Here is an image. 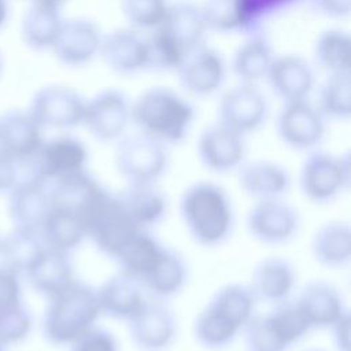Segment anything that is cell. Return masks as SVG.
<instances>
[{"mask_svg": "<svg viewBox=\"0 0 351 351\" xmlns=\"http://www.w3.org/2000/svg\"><path fill=\"white\" fill-rule=\"evenodd\" d=\"M129 335L140 351H165L176 340L177 321L159 302H145L128 321Z\"/></svg>", "mask_w": 351, "mask_h": 351, "instance_id": "obj_15", "label": "cell"}, {"mask_svg": "<svg viewBox=\"0 0 351 351\" xmlns=\"http://www.w3.org/2000/svg\"><path fill=\"white\" fill-rule=\"evenodd\" d=\"M38 1H44V3H49V4H55L58 7H60V4L66 0H38Z\"/></svg>", "mask_w": 351, "mask_h": 351, "instance_id": "obj_49", "label": "cell"}, {"mask_svg": "<svg viewBox=\"0 0 351 351\" xmlns=\"http://www.w3.org/2000/svg\"><path fill=\"white\" fill-rule=\"evenodd\" d=\"M101 308L97 288L80 280L48 298L43 319L45 339L55 346H70L96 326Z\"/></svg>", "mask_w": 351, "mask_h": 351, "instance_id": "obj_4", "label": "cell"}, {"mask_svg": "<svg viewBox=\"0 0 351 351\" xmlns=\"http://www.w3.org/2000/svg\"><path fill=\"white\" fill-rule=\"evenodd\" d=\"M247 351H287L293 346L273 310L254 314L241 330Z\"/></svg>", "mask_w": 351, "mask_h": 351, "instance_id": "obj_35", "label": "cell"}, {"mask_svg": "<svg viewBox=\"0 0 351 351\" xmlns=\"http://www.w3.org/2000/svg\"><path fill=\"white\" fill-rule=\"evenodd\" d=\"M10 192L8 213L15 228L40 232L52 208L48 182L32 174Z\"/></svg>", "mask_w": 351, "mask_h": 351, "instance_id": "obj_19", "label": "cell"}, {"mask_svg": "<svg viewBox=\"0 0 351 351\" xmlns=\"http://www.w3.org/2000/svg\"><path fill=\"white\" fill-rule=\"evenodd\" d=\"M8 16V3L7 0H0V27L5 23Z\"/></svg>", "mask_w": 351, "mask_h": 351, "instance_id": "obj_48", "label": "cell"}, {"mask_svg": "<svg viewBox=\"0 0 351 351\" xmlns=\"http://www.w3.org/2000/svg\"><path fill=\"white\" fill-rule=\"evenodd\" d=\"M62 23L58 5L34 0L22 19L23 41L34 49L52 48Z\"/></svg>", "mask_w": 351, "mask_h": 351, "instance_id": "obj_32", "label": "cell"}, {"mask_svg": "<svg viewBox=\"0 0 351 351\" xmlns=\"http://www.w3.org/2000/svg\"><path fill=\"white\" fill-rule=\"evenodd\" d=\"M88 149L85 144L73 136H58L44 141L34 158L26 163L32 174L45 182L85 171Z\"/></svg>", "mask_w": 351, "mask_h": 351, "instance_id": "obj_10", "label": "cell"}, {"mask_svg": "<svg viewBox=\"0 0 351 351\" xmlns=\"http://www.w3.org/2000/svg\"><path fill=\"white\" fill-rule=\"evenodd\" d=\"M45 248L40 232L15 228L0 240V256L3 267L15 273H26Z\"/></svg>", "mask_w": 351, "mask_h": 351, "instance_id": "obj_36", "label": "cell"}, {"mask_svg": "<svg viewBox=\"0 0 351 351\" xmlns=\"http://www.w3.org/2000/svg\"><path fill=\"white\" fill-rule=\"evenodd\" d=\"M265 80L284 103L306 100L314 86L311 66L298 55L274 56Z\"/></svg>", "mask_w": 351, "mask_h": 351, "instance_id": "obj_20", "label": "cell"}, {"mask_svg": "<svg viewBox=\"0 0 351 351\" xmlns=\"http://www.w3.org/2000/svg\"><path fill=\"white\" fill-rule=\"evenodd\" d=\"M311 254L325 267H344L351 261V228L344 221H329L311 239Z\"/></svg>", "mask_w": 351, "mask_h": 351, "instance_id": "obj_30", "label": "cell"}, {"mask_svg": "<svg viewBox=\"0 0 351 351\" xmlns=\"http://www.w3.org/2000/svg\"><path fill=\"white\" fill-rule=\"evenodd\" d=\"M97 296L103 315L126 322L147 302L143 287L121 270L97 288Z\"/></svg>", "mask_w": 351, "mask_h": 351, "instance_id": "obj_25", "label": "cell"}, {"mask_svg": "<svg viewBox=\"0 0 351 351\" xmlns=\"http://www.w3.org/2000/svg\"><path fill=\"white\" fill-rule=\"evenodd\" d=\"M329 329L332 330V337L337 351H350V332H351V318L347 310L339 319H336Z\"/></svg>", "mask_w": 351, "mask_h": 351, "instance_id": "obj_46", "label": "cell"}, {"mask_svg": "<svg viewBox=\"0 0 351 351\" xmlns=\"http://www.w3.org/2000/svg\"><path fill=\"white\" fill-rule=\"evenodd\" d=\"M295 284L296 271L293 265L281 256H267L255 265L247 287L256 302L277 304L289 299Z\"/></svg>", "mask_w": 351, "mask_h": 351, "instance_id": "obj_21", "label": "cell"}, {"mask_svg": "<svg viewBox=\"0 0 351 351\" xmlns=\"http://www.w3.org/2000/svg\"><path fill=\"white\" fill-rule=\"evenodd\" d=\"M351 38L340 29L322 32L314 45V58L329 74L350 71Z\"/></svg>", "mask_w": 351, "mask_h": 351, "instance_id": "obj_37", "label": "cell"}, {"mask_svg": "<svg viewBox=\"0 0 351 351\" xmlns=\"http://www.w3.org/2000/svg\"><path fill=\"white\" fill-rule=\"evenodd\" d=\"M0 351H3V346L1 344H0Z\"/></svg>", "mask_w": 351, "mask_h": 351, "instance_id": "obj_51", "label": "cell"}, {"mask_svg": "<svg viewBox=\"0 0 351 351\" xmlns=\"http://www.w3.org/2000/svg\"><path fill=\"white\" fill-rule=\"evenodd\" d=\"M19 165L16 159L0 149V192H8L16 185Z\"/></svg>", "mask_w": 351, "mask_h": 351, "instance_id": "obj_45", "label": "cell"}, {"mask_svg": "<svg viewBox=\"0 0 351 351\" xmlns=\"http://www.w3.org/2000/svg\"><path fill=\"white\" fill-rule=\"evenodd\" d=\"M81 219L86 237L112 259L136 232L143 230L129 219L117 195L104 186L95 195Z\"/></svg>", "mask_w": 351, "mask_h": 351, "instance_id": "obj_5", "label": "cell"}, {"mask_svg": "<svg viewBox=\"0 0 351 351\" xmlns=\"http://www.w3.org/2000/svg\"><path fill=\"white\" fill-rule=\"evenodd\" d=\"M325 130V117L307 99L284 103L277 114V136L292 149H314L324 140Z\"/></svg>", "mask_w": 351, "mask_h": 351, "instance_id": "obj_9", "label": "cell"}, {"mask_svg": "<svg viewBox=\"0 0 351 351\" xmlns=\"http://www.w3.org/2000/svg\"><path fill=\"white\" fill-rule=\"evenodd\" d=\"M166 0H121V10L130 27L149 32L158 27L167 11Z\"/></svg>", "mask_w": 351, "mask_h": 351, "instance_id": "obj_40", "label": "cell"}, {"mask_svg": "<svg viewBox=\"0 0 351 351\" xmlns=\"http://www.w3.org/2000/svg\"><path fill=\"white\" fill-rule=\"evenodd\" d=\"M315 8L332 18H344L350 15L351 0H313Z\"/></svg>", "mask_w": 351, "mask_h": 351, "instance_id": "obj_47", "label": "cell"}, {"mask_svg": "<svg viewBox=\"0 0 351 351\" xmlns=\"http://www.w3.org/2000/svg\"><path fill=\"white\" fill-rule=\"evenodd\" d=\"M99 56L114 73L132 75L147 70L145 34L133 29H117L104 34Z\"/></svg>", "mask_w": 351, "mask_h": 351, "instance_id": "obj_18", "label": "cell"}, {"mask_svg": "<svg viewBox=\"0 0 351 351\" xmlns=\"http://www.w3.org/2000/svg\"><path fill=\"white\" fill-rule=\"evenodd\" d=\"M296 303L304 313L311 329L329 328L347 311L340 291L333 284L322 280L307 282L302 288Z\"/></svg>", "mask_w": 351, "mask_h": 351, "instance_id": "obj_26", "label": "cell"}, {"mask_svg": "<svg viewBox=\"0 0 351 351\" xmlns=\"http://www.w3.org/2000/svg\"><path fill=\"white\" fill-rule=\"evenodd\" d=\"M114 160L128 184H156L169 167V152L163 143L137 130L118 140Z\"/></svg>", "mask_w": 351, "mask_h": 351, "instance_id": "obj_6", "label": "cell"}, {"mask_svg": "<svg viewBox=\"0 0 351 351\" xmlns=\"http://www.w3.org/2000/svg\"><path fill=\"white\" fill-rule=\"evenodd\" d=\"M244 29L252 27L261 18L287 7L288 4L293 3L295 0H236Z\"/></svg>", "mask_w": 351, "mask_h": 351, "instance_id": "obj_42", "label": "cell"}, {"mask_svg": "<svg viewBox=\"0 0 351 351\" xmlns=\"http://www.w3.org/2000/svg\"><path fill=\"white\" fill-rule=\"evenodd\" d=\"M237 182L245 195L256 200L281 199L291 188V176L282 165L259 159L240 165Z\"/></svg>", "mask_w": 351, "mask_h": 351, "instance_id": "obj_23", "label": "cell"}, {"mask_svg": "<svg viewBox=\"0 0 351 351\" xmlns=\"http://www.w3.org/2000/svg\"><path fill=\"white\" fill-rule=\"evenodd\" d=\"M85 103L75 89L49 85L36 92L29 112L43 129H71L82 123Z\"/></svg>", "mask_w": 351, "mask_h": 351, "instance_id": "obj_11", "label": "cell"}, {"mask_svg": "<svg viewBox=\"0 0 351 351\" xmlns=\"http://www.w3.org/2000/svg\"><path fill=\"white\" fill-rule=\"evenodd\" d=\"M25 274L32 287L47 298L60 292L75 280L70 254L48 247L43 250Z\"/></svg>", "mask_w": 351, "mask_h": 351, "instance_id": "obj_28", "label": "cell"}, {"mask_svg": "<svg viewBox=\"0 0 351 351\" xmlns=\"http://www.w3.org/2000/svg\"><path fill=\"white\" fill-rule=\"evenodd\" d=\"M0 67H1V62H0Z\"/></svg>", "mask_w": 351, "mask_h": 351, "instance_id": "obj_52", "label": "cell"}, {"mask_svg": "<svg viewBox=\"0 0 351 351\" xmlns=\"http://www.w3.org/2000/svg\"><path fill=\"white\" fill-rule=\"evenodd\" d=\"M130 110L129 97L122 90L108 88L86 100L82 125L97 141H118L130 123Z\"/></svg>", "mask_w": 351, "mask_h": 351, "instance_id": "obj_8", "label": "cell"}, {"mask_svg": "<svg viewBox=\"0 0 351 351\" xmlns=\"http://www.w3.org/2000/svg\"><path fill=\"white\" fill-rule=\"evenodd\" d=\"M115 195L129 219L138 229L148 230L167 215L169 200L155 184H129Z\"/></svg>", "mask_w": 351, "mask_h": 351, "instance_id": "obj_24", "label": "cell"}, {"mask_svg": "<svg viewBox=\"0 0 351 351\" xmlns=\"http://www.w3.org/2000/svg\"><path fill=\"white\" fill-rule=\"evenodd\" d=\"M307 351H324V350H317V348H313V350H307Z\"/></svg>", "mask_w": 351, "mask_h": 351, "instance_id": "obj_50", "label": "cell"}, {"mask_svg": "<svg viewBox=\"0 0 351 351\" xmlns=\"http://www.w3.org/2000/svg\"><path fill=\"white\" fill-rule=\"evenodd\" d=\"M318 110L325 118L348 119L351 115L350 71L333 73L322 82L318 92Z\"/></svg>", "mask_w": 351, "mask_h": 351, "instance_id": "obj_38", "label": "cell"}, {"mask_svg": "<svg viewBox=\"0 0 351 351\" xmlns=\"http://www.w3.org/2000/svg\"><path fill=\"white\" fill-rule=\"evenodd\" d=\"M256 299L247 285L221 287L193 321L195 340L207 350L232 344L255 314Z\"/></svg>", "mask_w": 351, "mask_h": 351, "instance_id": "obj_2", "label": "cell"}, {"mask_svg": "<svg viewBox=\"0 0 351 351\" xmlns=\"http://www.w3.org/2000/svg\"><path fill=\"white\" fill-rule=\"evenodd\" d=\"M199 7L207 32L230 33L244 29L236 0H204Z\"/></svg>", "mask_w": 351, "mask_h": 351, "instance_id": "obj_39", "label": "cell"}, {"mask_svg": "<svg viewBox=\"0 0 351 351\" xmlns=\"http://www.w3.org/2000/svg\"><path fill=\"white\" fill-rule=\"evenodd\" d=\"M70 351H119V347L111 332L95 326L71 343Z\"/></svg>", "mask_w": 351, "mask_h": 351, "instance_id": "obj_43", "label": "cell"}, {"mask_svg": "<svg viewBox=\"0 0 351 351\" xmlns=\"http://www.w3.org/2000/svg\"><path fill=\"white\" fill-rule=\"evenodd\" d=\"M158 27L167 33L188 55L204 44L207 32L200 7L185 0L169 3L166 15Z\"/></svg>", "mask_w": 351, "mask_h": 351, "instance_id": "obj_27", "label": "cell"}, {"mask_svg": "<svg viewBox=\"0 0 351 351\" xmlns=\"http://www.w3.org/2000/svg\"><path fill=\"white\" fill-rule=\"evenodd\" d=\"M245 226L251 237L269 244L280 245L291 241L299 230L298 211L281 199L256 200L250 208Z\"/></svg>", "mask_w": 351, "mask_h": 351, "instance_id": "obj_12", "label": "cell"}, {"mask_svg": "<svg viewBox=\"0 0 351 351\" xmlns=\"http://www.w3.org/2000/svg\"><path fill=\"white\" fill-rule=\"evenodd\" d=\"M165 247L148 230L136 232L114 258L119 270L134 278L140 285L158 265Z\"/></svg>", "mask_w": 351, "mask_h": 351, "instance_id": "obj_29", "label": "cell"}, {"mask_svg": "<svg viewBox=\"0 0 351 351\" xmlns=\"http://www.w3.org/2000/svg\"><path fill=\"white\" fill-rule=\"evenodd\" d=\"M193 119V106L182 95L166 86L149 88L132 103L130 122L138 132L165 145L184 141Z\"/></svg>", "mask_w": 351, "mask_h": 351, "instance_id": "obj_3", "label": "cell"}, {"mask_svg": "<svg viewBox=\"0 0 351 351\" xmlns=\"http://www.w3.org/2000/svg\"><path fill=\"white\" fill-rule=\"evenodd\" d=\"M101 38L100 27L93 21L73 18L63 21L51 49L62 64L81 67L99 55Z\"/></svg>", "mask_w": 351, "mask_h": 351, "instance_id": "obj_16", "label": "cell"}, {"mask_svg": "<svg viewBox=\"0 0 351 351\" xmlns=\"http://www.w3.org/2000/svg\"><path fill=\"white\" fill-rule=\"evenodd\" d=\"M40 236L45 247L70 254L86 239V230L74 213L52 207L40 229Z\"/></svg>", "mask_w": 351, "mask_h": 351, "instance_id": "obj_34", "label": "cell"}, {"mask_svg": "<svg viewBox=\"0 0 351 351\" xmlns=\"http://www.w3.org/2000/svg\"><path fill=\"white\" fill-rule=\"evenodd\" d=\"M176 71L185 92L206 97L223 85L226 63L217 49L203 44L186 55Z\"/></svg>", "mask_w": 351, "mask_h": 351, "instance_id": "obj_14", "label": "cell"}, {"mask_svg": "<svg viewBox=\"0 0 351 351\" xmlns=\"http://www.w3.org/2000/svg\"><path fill=\"white\" fill-rule=\"evenodd\" d=\"M21 302V284L18 273L5 267L0 269V306Z\"/></svg>", "mask_w": 351, "mask_h": 351, "instance_id": "obj_44", "label": "cell"}, {"mask_svg": "<svg viewBox=\"0 0 351 351\" xmlns=\"http://www.w3.org/2000/svg\"><path fill=\"white\" fill-rule=\"evenodd\" d=\"M267 101L256 85L241 84L226 90L218 104V122L245 136L258 130L266 121Z\"/></svg>", "mask_w": 351, "mask_h": 351, "instance_id": "obj_13", "label": "cell"}, {"mask_svg": "<svg viewBox=\"0 0 351 351\" xmlns=\"http://www.w3.org/2000/svg\"><path fill=\"white\" fill-rule=\"evenodd\" d=\"M32 329V317L21 302L0 306V344L22 341Z\"/></svg>", "mask_w": 351, "mask_h": 351, "instance_id": "obj_41", "label": "cell"}, {"mask_svg": "<svg viewBox=\"0 0 351 351\" xmlns=\"http://www.w3.org/2000/svg\"><path fill=\"white\" fill-rule=\"evenodd\" d=\"M180 215L191 237L203 247H218L232 234L234 210L221 185L197 181L189 185L180 199Z\"/></svg>", "mask_w": 351, "mask_h": 351, "instance_id": "obj_1", "label": "cell"}, {"mask_svg": "<svg viewBox=\"0 0 351 351\" xmlns=\"http://www.w3.org/2000/svg\"><path fill=\"white\" fill-rule=\"evenodd\" d=\"M196 148L203 166L214 173L237 170L244 162L247 151L244 136L219 122L202 130Z\"/></svg>", "mask_w": 351, "mask_h": 351, "instance_id": "obj_17", "label": "cell"}, {"mask_svg": "<svg viewBox=\"0 0 351 351\" xmlns=\"http://www.w3.org/2000/svg\"><path fill=\"white\" fill-rule=\"evenodd\" d=\"M188 281L185 259L174 250L166 248L155 269L141 284L145 293L156 300L169 299L180 293Z\"/></svg>", "mask_w": 351, "mask_h": 351, "instance_id": "obj_33", "label": "cell"}, {"mask_svg": "<svg viewBox=\"0 0 351 351\" xmlns=\"http://www.w3.org/2000/svg\"><path fill=\"white\" fill-rule=\"evenodd\" d=\"M43 143V128L29 111H11L0 117V149L19 163H29Z\"/></svg>", "mask_w": 351, "mask_h": 351, "instance_id": "obj_22", "label": "cell"}, {"mask_svg": "<svg viewBox=\"0 0 351 351\" xmlns=\"http://www.w3.org/2000/svg\"><path fill=\"white\" fill-rule=\"evenodd\" d=\"M351 180L350 156H339L324 151L311 152L299 173V186L306 199L324 204L344 192Z\"/></svg>", "mask_w": 351, "mask_h": 351, "instance_id": "obj_7", "label": "cell"}, {"mask_svg": "<svg viewBox=\"0 0 351 351\" xmlns=\"http://www.w3.org/2000/svg\"><path fill=\"white\" fill-rule=\"evenodd\" d=\"M273 59L269 40L262 34H252L234 51L232 71L241 84L256 85L266 78Z\"/></svg>", "mask_w": 351, "mask_h": 351, "instance_id": "obj_31", "label": "cell"}]
</instances>
